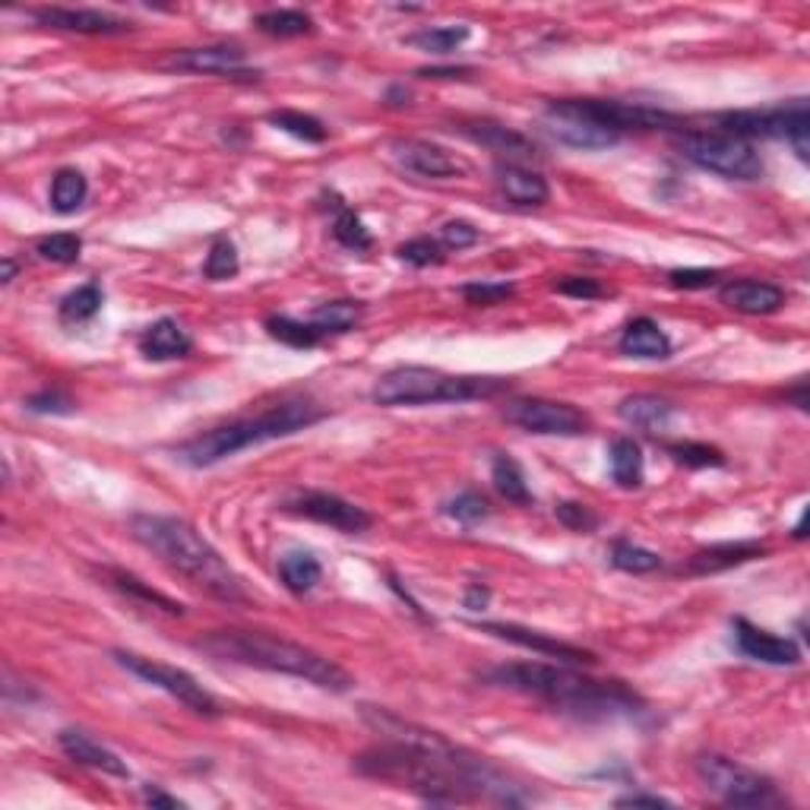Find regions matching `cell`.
<instances>
[{"label":"cell","mask_w":810,"mask_h":810,"mask_svg":"<svg viewBox=\"0 0 810 810\" xmlns=\"http://www.w3.org/2000/svg\"><path fill=\"white\" fill-rule=\"evenodd\" d=\"M365 719L387 735V744H377L355 757V773L393 782L415 792L431 805H466V801H501L516 805L519 795L507 775L484 757L446 741L438 732L403 722L387 709L365 706Z\"/></svg>","instance_id":"cell-1"},{"label":"cell","mask_w":810,"mask_h":810,"mask_svg":"<svg viewBox=\"0 0 810 810\" xmlns=\"http://www.w3.org/2000/svg\"><path fill=\"white\" fill-rule=\"evenodd\" d=\"M481 678L488 684L535 697V700L548 703L554 709L577 716V719H586V722L643 712V700L627 687L624 681H598L590 674L570 671L564 665H497V668H488Z\"/></svg>","instance_id":"cell-2"},{"label":"cell","mask_w":810,"mask_h":810,"mask_svg":"<svg viewBox=\"0 0 810 810\" xmlns=\"http://www.w3.org/2000/svg\"><path fill=\"white\" fill-rule=\"evenodd\" d=\"M134 539L152 552L165 567L181 573L190 586L203 590L219 602H244V586L222 554L178 516H134Z\"/></svg>","instance_id":"cell-3"},{"label":"cell","mask_w":810,"mask_h":810,"mask_svg":"<svg viewBox=\"0 0 810 810\" xmlns=\"http://www.w3.org/2000/svg\"><path fill=\"white\" fill-rule=\"evenodd\" d=\"M193 646L222 662L248 665V668L273 671V674H292L332 694H345L352 687V674L345 668H339L301 643L257 633V630H213Z\"/></svg>","instance_id":"cell-4"},{"label":"cell","mask_w":810,"mask_h":810,"mask_svg":"<svg viewBox=\"0 0 810 810\" xmlns=\"http://www.w3.org/2000/svg\"><path fill=\"white\" fill-rule=\"evenodd\" d=\"M324 418H327V412L320 405L307 403V400H286V403L273 405V408H266L260 415L235 418L228 425L210 428V431L190 438V441L178 446V459L193 466V469H206V466H216V463L248 450V446L298 434V431H304V428H311V425H317Z\"/></svg>","instance_id":"cell-5"},{"label":"cell","mask_w":810,"mask_h":810,"mask_svg":"<svg viewBox=\"0 0 810 810\" xmlns=\"http://www.w3.org/2000/svg\"><path fill=\"white\" fill-rule=\"evenodd\" d=\"M510 390L504 377H469V374H446L425 365H405L387 370L370 396L377 405H438V403H469V400H491Z\"/></svg>","instance_id":"cell-6"},{"label":"cell","mask_w":810,"mask_h":810,"mask_svg":"<svg viewBox=\"0 0 810 810\" xmlns=\"http://www.w3.org/2000/svg\"><path fill=\"white\" fill-rule=\"evenodd\" d=\"M722 134L737 137V140H785L788 147L798 152L801 162L810 155V117L805 99H792L773 109L754 111H725L716 117Z\"/></svg>","instance_id":"cell-7"},{"label":"cell","mask_w":810,"mask_h":810,"mask_svg":"<svg viewBox=\"0 0 810 810\" xmlns=\"http://www.w3.org/2000/svg\"><path fill=\"white\" fill-rule=\"evenodd\" d=\"M678 149L687 162L732 181H757L763 175V159L754 143L722 130H687L678 137Z\"/></svg>","instance_id":"cell-8"},{"label":"cell","mask_w":810,"mask_h":810,"mask_svg":"<svg viewBox=\"0 0 810 810\" xmlns=\"http://www.w3.org/2000/svg\"><path fill=\"white\" fill-rule=\"evenodd\" d=\"M697 775L712 795H719L732 808H770L779 801L773 779L722 754H703L697 760Z\"/></svg>","instance_id":"cell-9"},{"label":"cell","mask_w":810,"mask_h":810,"mask_svg":"<svg viewBox=\"0 0 810 810\" xmlns=\"http://www.w3.org/2000/svg\"><path fill=\"white\" fill-rule=\"evenodd\" d=\"M114 659L117 665H124L130 674L143 678L147 684L165 691L168 697H175L178 703H185L190 712L197 716H206V719H216L222 709L219 700L203 687L197 684L193 674H187L185 668H175V665L155 662V659H147V656H137V653H124V649H114Z\"/></svg>","instance_id":"cell-10"},{"label":"cell","mask_w":810,"mask_h":810,"mask_svg":"<svg viewBox=\"0 0 810 810\" xmlns=\"http://www.w3.org/2000/svg\"><path fill=\"white\" fill-rule=\"evenodd\" d=\"M504 418L529 431V434H552V438H580L590 431V415L577 405L557 403V400H514L504 408Z\"/></svg>","instance_id":"cell-11"},{"label":"cell","mask_w":810,"mask_h":810,"mask_svg":"<svg viewBox=\"0 0 810 810\" xmlns=\"http://www.w3.org/2000/svg\"><path fill=\"white\" fill-rule=\"evenodd\" d=\"M282 510L292 516L314 519L320 526H332V529L349 532V535H358V532H368L370 529V514H365L355 504H349L339 494H330V491H301V494H292L282 504Z\"/></svg>","instance_id":"cell-12"},{"label":"cell","mask_w":810,"mask_h":810,"mask_svg":"<svg viewBox=\"0 0 810 810\" xmlns=\"http://www.w3.org/2000/svg\"><path fill=\"white\" fill-rule=\"evenodd\" d=\"M545 124L560 143L573 149H608L621 143V137L608 127H602L598 121L586 117L583 111L573 105V99H560L545 109Z\"/></svg>","instance_id":"cell-13"},{"label":"cell","mask_w":810,"mask_h":810,"mask_svg":"<svg viewBox=\"0 0 810 810\" xmlns=\"http://www.w3.org/2000/svg\"><path fill=\"white\" fill-rule=\"evenodd\" d=\"M573 105L586 117L598 121L602 127L615 130L618 137H624L627 130H659V127L674 124V117L668 111L630 105V102H618V99H573Z\"/></svg>","instance_id":"cell-14"},{"label":"cell","mask_w":810,"mask_h":810,"mask_svg":"<svg viewBox=\"0 0 810 810\" xmlns=\"http://www.w3.org/2000/svg\"><path fill=\"white\" fill-rule=\"evenodd\" d=\"M172 71L185 74H213L231 79H260V71H251L244 51L238 45H206V48H181L165 61Z\"/></svg>","instance_id":"cell-15"},{"label":"cell","mask_w":810,"mask_h":810,"mask_svg":"<svg viewBox=\"0 0 810 810\" xmlns=\"http://www.w3.org/2000/svg\"><path fill=\"white\" fill-rule=\"evenodd\" d=\"M479 630L497 636V640H507V643H514V646H522V649H529V653H539V656H545V659H557L560 665H595V656H592L590 649H580V646H573V643H564V640L548 636V633H542V630H529V627L510 624V621H484V624H479Z\"/></svg>","instance_id":"cell-16"},{"label":"cell","mask_w":810,"mask_h":810,"mask_svg":"<svg viewBox=\"0 0 810 810\" xmlns=\"http://www.w3.org/2000/svg\"><path fill=\"white\" fill-rule=\"evenodd\" d=\"M41 26L48 29H64V33H79V36H117L127 33L130 23L105 13V10H86V7H41L33 13Z\"/></svg>","instance_id":"cell-17"},{"label":"cell","mask_w":810,"mask_h":810,"mask_svg":"<svg viewBox=\"0 0 810 810\" xmlns=\"http://www.w3.org/2000/svg\"><path fill=\"white\" fill-rule=\"evenodd\" d=\"M732 627H735L737 649H741L747 659H754V662H763V665H779V668L801 662V649H798V643H795V640H788V636H775V633L763 630V627L750 624L747 618H735Z\"/></svg>","instance_id":"cell-18"},{"label":"cell","mask_w":810,"mask_h":810,"mask_svg":"<svg viewBox=\"0 0 810 810\" xmlns=\"http://www.w3.org/2000/svg\"><path fill=\"white\" fill-rule=\"evenodd\" d=\"M719 298L737 314L767 317L785 304V289H779L775 282H760V279H732L719 289Z\"/></svg>","instance_id":"cell-19"},{"label":"cell","mask_w":810,"mask_h":810,"mask_svg":"<svg viewBox=\"0 0 810 810\" xmlns=\"http://www.w3.org/2000/svg\"><path fill=\"white\" fill-rule=\"evenodd\" d=\"M393 149L405 168L421 178H453L463 172V162L431 140H396Z\"/></svg>","instance_id":"cell-20"},{"label":"cell","mask_w":810,"mask_h":810,"mask_svg":"<svg viewBox=\"0 0 810 810\" xmlns=\"http://www.w3.org/2000/svg\"><path fill=\"white\" fill-rule=\"evenodd\" d=\"M763 554H767L763 542H722V545H709V548L694 554L681 570L691 573V577H709V573H722V570L741 567L747 560H757Z\"/></svg>","instance_id":"cell-21"},{"label":"cell","mask_w":810,"mask_h":810,"mask_svg":"<svg viewBox=\"0 0 810 810\" xmlns=\"http://www.w3.org/2000/svg\"><path fill=\"white\" fill-rule=\"evenodd\" d=\"M58 744H61V750L79 763V767H89V770H99V773H109L117 775V779H127L130 770H127V763L109 750L105 744H99L96 737H89L86 732H76V729H67V732H61L58 735Z\"/></svg>","instance_id":"cell-22"},{"label":"cell","mask_w":810,"mask_h":810,"mask_svg":"<svg viewBox=\"0 0 810 810\" xmlns=\"http://www.w3.org/2000/svg\"><path fill=\"white\" fill-rule=\"evenodd\" d=\"M497 175V185L504 190V197L514 203V206H545L548 197H552V187L548 181L539 175V172H529L516 162H497L494 168Z\"/></svg>","instance_id":"cell-23"},{"label":"cell","mask_w":810,"mask_h":810,"mask_svg":"<svg viewBox=\"0 0 810 810\" xmlns=\"http://www.w3.org/2000/svg\"><path fill=\"white\" fill-rule=\"evenodd\" d=\"M463 134L469 137V140H476L481 147H488L491 152H497L501 159H507V162H522V159H532L539 149L535 143L529 140V137H522V134H516L510 127H504V124H494V121H479V124H466L463 127Z\"/></svg>","instance_id":"cell-24"},{"label":"cell","mask_w":810,"mask_h":810,"mask_svg":"<svg viewBox=\"0 0 810 810\" xmlns=\"http://www.w3.org/2000/svg\"><path fill=\"white\" fill-rule=\"evenodd\" d=\"M193 349V339L187 336V330L172 320V317H162L155 320L152 327H147V332L140 336V352L147 355L149 362H175V358H187Z\"/></svg>","instance_id":"cell-25"},{"label":"cell","mask_w":810,"mask_h":810,"mask_svg":"<svg viewBox=\"0 0 810 810\" xmlns=\"http://www.w3.org/2000/svg\"><path fill=\"white\" fill-rule=\"evenodd\" d=\"M618 349L630 355V358H646V362H656V358H668L671 355V339L668 332L653 320V317H636L630 320L618 339Z\"/></svg>","instance_id":"cell-26"},{"label":"cell","mask_w":810,"mask_h":810,"mask_svg":"<svg viewBox=\"0 0 810 810\" xmlns=\"http://www.w3.org/2000/svg\"><path fill=\"white\" fill-rule=\"evenodd\" d=\"M320 577H324V567L311 552H289L279 557V580L295 595L314 590L320 583Z\"/></svg>","instance_id":"cell-27"},{"label":"cell","mask_w":810,"mask_h":810,"mask_svg":"<svg viewBox=\"0 0 810 810\" xmlns=\"http://www.w3.org/2000/svg\"><path fill=\"white\" fill-rule=\"evenodd\" d=\"M491 481H494V488H497V494H501L504 501L519 504V507L532 504V491H529L526 472H522V466L516 463L514 456H507V453H497V456H494Z\"/></svg>","instance_id":"cell-28"},{"label":"cell","mask_w":810,"mask_h":810,"mask_svg":"<svg viewBox=\"0 0 810 810\" xmlns=\"http://www.w3.org/2000/svg\"><path fill=\"white\" fill-rule=\"evenodd\" d=\"M671 412H674V405L662 400V396H653V393L627 396L624 403L618 405V415L633 428H659L671 418Z\"/></svg>","instance_id":"cell-29"},{"label":"cell","mask_w":810,"mask_h":810,"mask_svg":"<svg viewBox=\"0 0 810 810\" xmlns=\"http://www.w3.org/2000/svg\"><path fill=\"white\" fill-rule=\"evenodd\" d=\"M89 197V185H86V175L79 168H61L51 181V210L61 213V216H71L76 213Z\"/></svg>","instance_id":"cell-30"},{"label":"cell","mask_w":810,"mask_h":810,"mask_svg":"<svg viewBox=\"0 0 810 810\" xmlns=\"http://www.w3.org/2000/svg\"><path fill=\"white\" fill-rule=\"evenodd\" d=\"M254 26L263 36L273 38H298L314 33V20L304 10H266L254 16Z\"/></svg>","instance_id":"cell-31"},{"label":"cell","mask_w":810,"mask_h":810,"mask_svg":"<svg viewBox=\"0 0 810 810\" xmlns=\"http://www.w3.org/2000/svg\"><path fill=\"white\" fill-rule=\"evenodd\" d=\"M358 320H362V304H358V301H349V298L327 301V304H320V307L311 314V324L324 332V339H327V336H336V332H349Z\"/></svg>","instance_id":"cell-32"},{"label":"cell","mask_w":810,"mask_h":810,"mask_svg":"<svg viewBox=\"0 0 810 810\" xmlns=\"http://www.w3.org/2000/svg\"><path fill=\"white\" fill-rule=\"evenodd\" d=\"M611 479L621 488L643 484V450L633 438H618L611 443Z\"/></svg>","instance_id":"cell-33"},{"label":"cell","mask_w":810,"mask_h":810,"mask_svg":"<svg viewBox=\"0 0 810 810\" xmlns=\"http://www.w3.org/2000/svg\"><path fill=\"white\" fill-rule=\"evenodd\" d=\"M266 332L273 339H279L282 345H292V349H314L324 342V332L317 330L311 320H295V317H286V314H276L266 320Z\"/></svg>","instance_id":"cell-34"},{"label":"cell","mask_w":810,"mask_h":810,"mask_svg":"<svg viewBox=\"0 0 810 810\" xmlns=\"http://www.w3.org/2000/svg\"><path fill=\"white\" fill-rule=\"evenodd\" d=\"M102 304H105L102 286L99 282H86V286L74 289L71 295L61 298V320H67V324H86V320H92L102 311Z\"/></svg>","instance_id":"cell-35"},{"label":"cell","mask_w":810,"mask_h":810,"mask_svg":"<svg viewBox=\"0 0 810 810\" xmlns=\"http://www.w3.org/2000/svg\"><path fill=\"white\" fill-rule=\"evenodd\" d=\"M405 41L428 54H450L469 41V26H428L421 33H412Z\"/></svg>","instance_id":"cell-36"},{"label":"cell","mask_w":810,"mask_h":810,"mask_svg":"<svg viewBox=\"0 0 810 810\" xmlns=\"http://www.w3.org/2000/svg\"><path fill=\"white\" fill-rule=\"evenodd\" d=\"M269 124H273L276 130H286V134L295 137V140H304V143H324V140H327V127H324L314 114H304V111H273V114H269Z\"/></svg>","instance_id":"cell-37"},{"label":"cell","mask_w":810,"mask_h":810,"mask_svg":"<svg viewBox=\"0 0 810 810\" xmlns=\"http://www.w3.org/2000/svg\"><path fill=\"white\" fill-rule=\"evenodd\" d=\"M665 453H668L678 466H684V469H719V466H725V453H722L719 446H709V443H665Z\"/></svg>","instance_id":"cell-38"},{"label":"cell","mask_w":810,"mask_h":810,"mask_svg":"<svg viewBox=\"0 0 810 810\" xmlns=\"http://www.w3.org/2000/svg\"><path fill=\"white\" fill-rule=\"evenodd\" d=\"M109 577L111 583H114V590H121L124 595H134V598H140V602H147V605H155V608H162L165 615H185V605H181V602H175V598H168V595H162V592L149 590L147 583L137 580L134 573L111 570Z\"/></svg>","instance_id":"cell-39"},{"label":"cell","mask_w":810,"mask_h":810,"mask_svg":"<svg viewBox=\"0 0 810 810\" xmlns=\"http://www.w3.org/2000/svg\"><path fill=\"white\" fill-rule=\"evenodd\" d=\"M332 238H336L342 248H349V251H368L370 244H374L368 225L362 222V216H358L355 210H349V206H339L336 222H332Z\"/></svg>","instance_id":"cell-40"},{"label":"cell","mask_w":810,"mask_h":810,"mask_svg":"<svg viewBox=\"0 0 810 810\" xmlns=\"http://www.w3.org/2000/svg\"><path fill=\"white\" fill-rule=\"evenodd\" d=\"M611 564H615L618 570H624V573H653V570L662 567V557L656 552H649V548H640V545H633V542L618 539V542L611 545Z\"/></svg>","instance_id":"cell-41"},{"label":"cell","mask_w":810,"mask_h":810,"mask_svg":"<svg viewBox=\"0 0 810 810\" xmlns=\"http://www.w3.org/2000/svg\"><path fill=\"white\" fill-rule=\"evenodd\" d=\"M241 263H238V251L231 244V238H216L210 254H206V263H203V276L213 279V282H225L231 276H238Z\"/></svg>","instance_id":"cell-42"},{"label":"cell","mask_w":810,"mask_h":810,"mask_svg":"<svg viewBox=\"0 0 810 810\" xmlns=\"http://www.w3.org/2000/svg\"><path fill=\"white\" fill-rule=\"evenodd\" d=\"M38 257L51 260V263H76L83 254V238L74 231H58L38 241Z\"/></svg>","instance_id":"cell-43"},{"label":"cell","mask_w":810,"mask_h":810,"mask_svg":"<svg viewBox=\"0 0 810 810\" xmlns=\"http://www.w3.org/2000/svg\"><path fill=\"white\" fill-rule=\"evenodd\" d=\"M400 260L405 263H412V266H438L443 263V244L438 238H428V235H421V238H412V241H405L400 244Z\"/></svg>","instance_id":"cell-44"},{"label":"cell","mask_w":810,"mask_h":810,"mask_svg":"<svg viewBox=\"0 0 810 810\" xmlns=\"http://www.w3.org/2000/svg\"><path fill=\"white\" fill-rule=\"evenodd\" d=\"M488 514H491V507H488V501L481 497L479 491H463V494H456V497L446 504V516H453V519L463 522V526H476V522H481Z\"/></svg>","instance_id":"cell-45"},{"label":"cell","mask_w":810,"mask_h":810,"mask_svg":"<svg viewBox=\"0 0 810 810\" xmlns=\"http://www.w3.org/2000/svg\"><path fill=\"white\" fill-rule=\"evenodd\" d=\"M514 286L510 282H469L463 286V298L469 304H479V307H494V304H504L507 298H514Z\"/></svg>","instance_id":"cell-46"},{"label":"cell","mask_w":810,"mask_h":810,"mask_svg":"<svg viewBox=\"0 0 810 810\" xmlns=\"http://www.w3.org/2000/svg\"><path fill=\"white\" fill-rule=\"evenodd\" d=\"M438 241L443 244V251H466V248L479 244L481 231L476 225H469V222L463 219L446 222L441 228V238H438Z\"/></svg>","instance_id":"cell-47"},{"label":"cell","mask_w":810,"mask_h":810,"mask_svg":"<svg viewBox=\"0 0 810 810\" xmlns=\"http://www.w3.org/2000/svg\"><path fill=\"white\" fill-rule=\"evenodd\" d=\"M26 408L36 412V415H74L76 403L64 390H41V393L26 400Z\"/></svg>","instance_id":"cell-48"},{"label":"cell","mask_w":810,"mask_h":810,"mask_svg":"<svg viewBox=\"0 0 810 810\" xmlns=\"http://www.w3.org/2000/svg\"><path fill=\"white\" fill-rule=\"evenodd\" d=\"M554 292L567 298H583V301L608 295V289L598 279H590V276H564V279L554 282Z\"/></svg>","instance_id":"cell-49"},{"label":"cell","mask_w":810,"mask_h":810,"mask_svg":"<svg viewBox=\"0 0 810 810\" xmlns=\"http://www.w3.org/2000/svg\"><path fill=\"white\" fill-rule=\"evenodd\" d=\"M557 519L567 526V529H573V532H592L595 526H598V516L592 514L586 504H573V501H564V504H557Z\"/></svg>","instance_id":"cell-50"},{"label":"cell","mask_w":810,"mask_h":810,"mask_svg":"<svg viewBox=\"0 0 810 810\" xmlns=\"http://www.w3.org/2000/svg\"><path fill=\"white\" fill-rule=\"evenodd\" d=\"M668 282L674 289H709L719 282V273L716 269H674L668 273Z\"/></svg>","instance_id":"cell-51"},{"label":"cell","mask_w":810,"mask_h":810,"mask_svg":"<svg viewBox=\"0 0 810 810\" xmlns=\"http://www.w3.org/2000/svg\"><path fill=\"white\" fill-rule=\"evenodd\" d=\"M618 808H671V801L659 795H627L618 798Z\"/></svg>","instance_id":"cell-52"},{"label":"cell","mask_w":810,"mask_h":810,"mask_svg":"<svg viewBox=\"0 0 810 810\" xmlns=\"http://www.w3.org/2000/svg\"><path fill=\"white\" fill-rule=\"evenodd\" d=\"M143 798H147L149 805H155V808H181V801H178V798L165 795V792H162V788H155V785H147V788H143Z\"/></svg>","instance_id":"cell-53"},{"label":"cell","mask_w":810,"mask_h":810,"mask_svg":"<svg viewBox=\"0 0 810 810\" xmlns=\"http://www.w3.org/2000/svg\"><path fill=\"white\" fill-rule=\"evenodd\" d=\"M421 76H434V79H456L463 74H472L469 67H428V71H418Z\"/></svg>","instance_id":"cell-54"},{"label":"cell","mask_w":810,"mask_h":810,"mask_svg":"<svg viewBox=\"0 0 810 810\" xmlns=\"http://www.w3.org/2000/svg\"><path fill=\"white\" fill-rule=\"evenodd\" d=\"M484 602H488V590H481V586H472V590L466 592V608H472V611H481V608H484Z\"/></svg>","instance_id":"cell-55"},{"label":"cell","mask_w":810,"mask_h":810,"mask_svg":"<svg viewBox=\"0 0 810 810\" xmlns=\"http://www.w3.org/2000/svg\"><path fill=\"white\" fill-rule=\"evenodd\" d=\"M387 102H390V105H408V89H405V86H393V89L387 92Z\"/></svg>","instance_id":"cell-56"},{"label":"cell","mask_w":810,"mask_h":810,"mask_svg":"<svg viewBox=\"0 0 810 810\" xmlns=\"http://www.w3.org/2000/svg\"><path fill=\"white\" fill-rule=\"evenodd\" d=\"M16 273H20V263L13 257H3V286H10L16 279Z\"/></svg>","instance_id":"cell-57"}]
</instances>
